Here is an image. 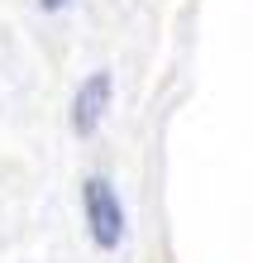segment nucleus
<instances>
[{"label":"nucleus","mask_w":253,"mask_h":263,"mask_svg":"<svg viewBox=\"0 0 253 263\" xmlns=\"http://www.w3.org/2000/svg\"><path fill=\"white\" fill-rule=\"evenodd\" d=\"M105 105H110V72H91L86 82L76 86V101H72V129H76V134H96Z\"/></svg>","instance_id":"f03ea898"},{"label":"nucleus","mask_w":253,"mask_h":263,"mask_svg":"<svg viewBox=\"0 0 253 263\" xmlns=\"http://www.w3.org/2000/svg\"><path fill=\"white\" fill-rule=\"evenodd\" d=\"M38 5H43V10H62L67 0H38Z\"/></svg>","instance_id":"7ed1b4c3"},{"label":"nucleus","mask_w":253,"mask_h":263,"mask_svg":"<svg viewBox=\"0 0 253 263\" xmlns=\"http://www.w3.org/2000/svg\"><path fill=\"white\" fill-rule=\"evenodd\" d=\"M82 206H86V230H91V239H96L101 249H115V244L124 239V206H120L115 187H110V177H86Z\"/></svg>","instance_id":"f257e3e1"}]
</instances>
